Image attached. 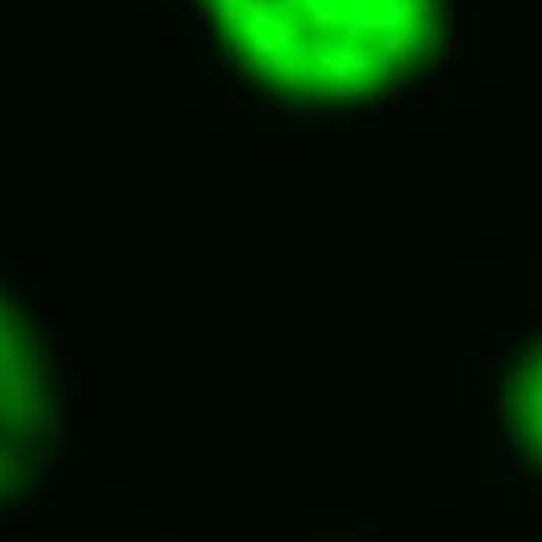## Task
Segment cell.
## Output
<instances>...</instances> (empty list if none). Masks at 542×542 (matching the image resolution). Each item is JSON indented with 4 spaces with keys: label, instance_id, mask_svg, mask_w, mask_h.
Instances as JSON below:
<instances>
[{
    "label": "cell",
    "instance_id": "6da1fadb",
    "mask_svg": "<svg viewBox=\"0 0 542 542\" xmlns=\"http://www.w3.org/2000/svg\"><path fill=\"white\" fill-rule=\"evenodd\" d=\"M523 402H527V418H530V430H536V440L542 446V358L527 371V384L520 390Z\"/></svg>",
    "mask_w": 542,
    "mask_h": 542
}]
</instances>
